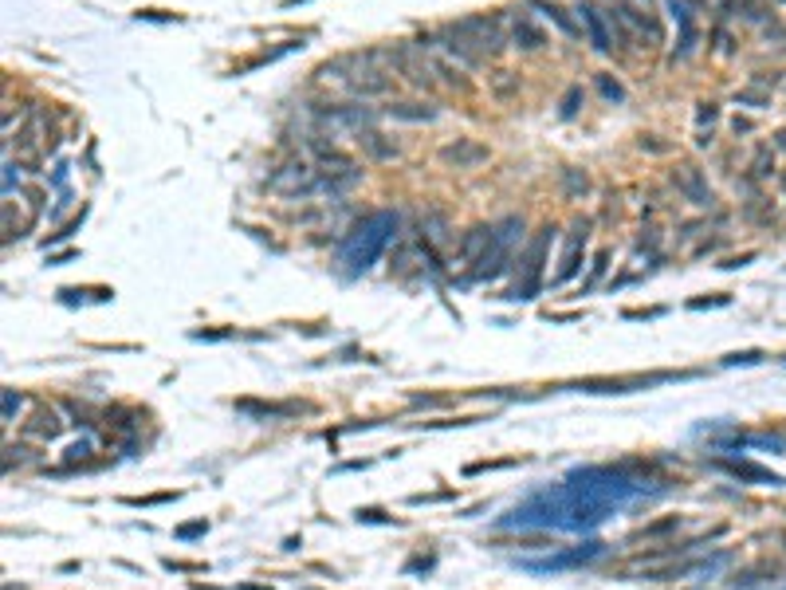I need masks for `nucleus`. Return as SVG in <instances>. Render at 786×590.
<instances>
[{
  "label": "nucleus",
  "instance_id": "obj_15",
  "mask_svg": "<svg viewBox=\"0 0 786 590\" xmlns=\"http://www.w3.org/2000/svg\"><path fill=\"white\" fill-rule=\"evenodd\" d=\"M606 551V543H586V547H574V551H562L554 559H527L523 567L527 570H566V567H582V562L598 559Z\"/></svg>",
  "mask_w": 786,
  "mask_h": 590
},
{
  "label": "nucleus",
  "instance_id": "obj_21",
  "mask_svg": "<svg viewBox=\"0 0 786 590\" xmlns=\"http://www.w3.org/2000/svg\"><path fill=\"white\" fill-rule=\"evenodd\" d=\"M59 429H63L59 413L48 410V405H43V410H35V417H32L28 425H24V433H28V437H40V441H51Z\"/></svg>",
  "mask_w": 786,
  "mask_h": 590
},
{
  "label": "nucleus",
  "instance_id": "obj_27",
  "mask_svg": "<svg viewBox=\"0 0 786 590\" xmlns=\"http://www.w3.org/2000/svg\"><path fill=\"white\" fill-rule=\"evenodd\" d=\"M582 98H586V95H582L578 83L566 87V95H562V103H559V114H562V118H574V114H578V106H582Z\"/></svg>",
  "mask_w": 786,
  "mask_h": 590
},
{
  "label": "nucleus",
  "instance_id": "obj_17",
  "mask_svg": "<svg viewBox=\"0 0 786 590\" xmlns=\"http://www.w3.org/2000/svg\"><path fill=\"white\" fill-rule=\"evenodd\" d=\"M543 43H546V32L538 28L531 16H527V12H515V16H511V48H519V51H538Z\"/></svg>",
  "mask_w": 786,
  "mask_h": 590
},
{
  "label": "nucleus",
  "instance_id": "obj_6",
  "mask_svg": "<svg viewBox=\"0 0 786 590\" xmlns=\"http://www.w3.org/2000/svg\"><path fill=\"white\" fill-rule=\"evenodd\" d=\"M315 181H318V169L310 166V161L295 158V161H287V166H279L268 185L276 189L279 197H287V201H307V197H315Z\"/></svg>",
  "mask_w": 786,
  "mask_h": 590
},
{
  "label": "nucleus",
  "instance_id": "obj_40",
  "mask_svg": "<svg viewBox=\"0 0 786 590\" xmlns=\"http://www.w3.org/2000/svg\"><path fill=\"white\" fill-rule=\"evenodd\" d=\"M169 570H200V562H177V559H166Z\"/></svg>",
  "mask_w": 786,
  "mask_h": 590
},
{
  "label": "nucleus",
  "instance_id": "obj_34",
  "mask_svg": "<svg viewBox=\"0 0 786 590\" xmlns=\"http://www.w3.org/2000/svg\"><path fill=\"white\" fill-rule=\"evenodd\" d=\"M177 496H181V492H158V496H145V500H138V496H130V500H126V504H130V507H142V504L150 507V504H166V500H177Z\"/></svg>",
  "mask_w": 786,
  "mask_h": 590
},
{
  "label": "nucleus",
  "instance_id": "obj_20",
  "mask_svg": "<svg viewBox=\"0 0 786 590\" xmlns=\"http://www.w3.org/2000/svg\"><path fill=\"white\" fill-rule=\"evenodd\" d=\"M531 8H535L538 16H546V20H551L562 35H570V40H578V35H582V24H578V20H570V12H566V8L551 4V0H531Z\"/></svg>",
  "mask_w": 786,
  "mask_h": 590
},
{
  "label": "nucleus",
  "instance_id": "obj_36",
  "mask_svg": "<svg viewBox=\"0 0 786 590\" xmlns=\"http://www.w3.org/2000/svg\"><path fill=\"white\" fill-rule=\"evenodd\" d=\"M205 531H208V523H205V520H197V523H185V528H177L181 539H197V535H205Z\"/></svg>",
  "mask_w": 786,
  "mask_h": 590
},
{
  "label": "nucleus",
  "instance_id": "obj_9",
  "mask_svg": "<svg viewBox=\"0 0 786 590\" xmlns=\"http://www.w3.org/2000/svg\"><path fill=\"white\" fill-rule=\"evenodd\" d=\"M590 216H582V221H574V232L570 240H566V252H562V264H559V276H554V287L570 284L574 276L582 271V260H586V236H590Z\"/></svg>",
  "mask_w": 786,
  "mask_h": 590
},
{
  "label": "nucleus",
  "instance_id": "obj_11",
  "mask_svg": "<svg viewBox=\"0 0 786 590\" xmlns=\"http://www.w3.org/2000/svg\"><path fill=\"white\" fill-rule=\"evenodd\" d=\"M436 158L452 169H476V166L488 161V146H480L476 138H456V142H449V146H441Z\"/></svg>",
  "mask_w": 786,
  "mask_h": 590
},
{
  "label": "nucleus",
  "instance_id": "obj_3",
  "mask_svg": "<svg viewBox=\"0 0 786 590\" xmlns=\"http://www.w3.org/2000/svg\"><path fill=\"white\" fill-rule=\"evenodd\" d=\"M515 240H523V216H504V221L491 224V244H488V252H483L476 264H472V279L483 284V279L504 276V271L515 264V260H511Z\"/></svg>",
  "mask_w": 786,
  "mask_h": 590
},
{
  "label": "nucleus",
  "instance_id": "obj_5",
  "mask_svg": "<svg viewBox=\"0 0 786 590\" xmlns=\"http://www.w3.org/2000/svg\"><path fill=\"white\" fill-rule=\"evenodd\" d=\"M449 32H452L468 51H476L483 63L496 59L499 51L507 48V35H504V28H499L496 16H464V20L449 24Z\"/></svg>",
  "mask_w": 786,
  "mask_h": 590
},
{
  "label": "nucleus",
  "instance_id": "obj_31",
  "mask_svg": "<svg viewBox=\"0 0 786 590\" xmlns=\"http://www.w3.org/2000/svg\"><path fill=\"white\" fill-rule=\"evenodd\" d=\"M751 174H755V177H771V174H774V153H771V150H763V153H758V158L751 161Z\"/></svg>",
  "mask_w": 786,
  "mask_h": 590
},
{
  "label": "nucleus",
  "instance_id": "obj_8",
  "mask_svg": "<svg viewBox=\"0 0 786 590\" xmlns=\"http://www.w3.org/2000/svg\"><path fill=\"white\" fill-rule=\"evenodd\" d=\"M574 16H578V24H582V32H586L590 48L601 51V56H609V51H614V32H609L606 12H598L590 0H578V4H574Z\"/></svg>",
  "mask_w": 786,
  "mask_h": 590
},
{
  "label": "nucleus",
  "instance_id": "obj_1",
  "mask_svg": "<svg viewBox=\"0 0 786 590\" xmlns=\"http://www.w3.org/2000/svg\"><path fill=\"white\" fill-rule=\"evenodd\" d=\"M637 465L609 468V465H590V468H574L562 484L543 488L535 492L527 504L511 507L496 528H554V531H590L601 520L617 512L621 504L645 496V480L629 476Z\"/></svg>",
  "mask_w": 786,
  "mask_h": 590
},
{
  "label": "nucleus",
  "instance_id": "obj_18",
  "mask_svg": "<svg viewBox=\"0 0 786 590\" xmlns=\"http://www.w3.org/2000/svg\"><path fill=\"white\" fill-rule=\"evenodd\" d=\"M488 244H491V224H472V229L464 232L460 248H456V260H460V264H476L483 252H488Z\"/></svg>",
  "mask_w": 786,
  "mask_h": 590
},
{
  "label": "nucleus",
  "instance_id": "obj_37",
  "mask_svg": "<svg viewBox=\"0 0 786 590\" xmlns=\"http://www.w3.org/2000/svg\"><path fill=\"white\" fill-rule=\"evenodd\" d=\"M696 118H700V126H703V122H708V126H711V122H716V106H711V103H700V111H696Z\"/></svg>",
  "mask_w": 786,
  "mask_h": 590
},
{
  "label": "nucleus",
  "instance_id": "obj_35",
  "mask_svg": "<svg viewBox=\"0 0 786 590\" xmlns=\"http://www.w3.org/2000/svg\"><path fill=\"white\" fill-rule=\"evenodd\" d=\"M358 523H389V515L378 512V507H362V512H358Z\"/></svg>",
  "mask_w": 786,
  "mask_h": 590
},
{
  "label": "nucleus",
  "instance_id": "obj_30",
  "mask_svg": "<svg viewBox=\"0 0 786 590\" xmlns=\"http://www.w3.org/2000/svg\"><path fill=\"white\" fill-rule=\"evenodd\" d=\"M680 528V520H676V515H669V520H656V523H648V528L637 535V539H653V535H664V531H676Z\"/></svg>",
  "mask_w": 786,
  "mask_h": 590
},
{
  "label": "nucleus",
  "instance_id": "obj_38",
  "mask_svg": "<svg viewBox=\"0 0 786 590\" xmlns=\"http://www.w3.org/2000/svg\"><path fill=\"white\" fill-rule=\"evenodd\" d=\"M87 452H90V441H79L67 449V460H79V457H87Z\"/></svg>",
  "mask_w": 786,
  "mask_h": 590
},
{
  "label": "nucleus",
  "instance_id": "obj_33",
  "mask_svg": "<svg viewBox=\"0 0 786 590\" xmlns=\"http://www.w3.org/2000/svg\"><path fill=\"white\" fill-rule=\"evenodd\" d=\"M20 405H24V397L16 394V389H4V421H12V417L20 413Z\"/></svg>",
  "mask_w": 786,
  "mask_h": 590
},
{
  "label": "nucleus",
  "instance_id": "obj_12",
  "mask_svg": "<svg viewBox=\"0 0 786 590\" xmlns=\"http://www.w3.org/2000/svg\"><path fill=\"white\" fill-rule=\"evenodd\" d=\"M672 185H676V193L684 197V201H692V205H700V208H708L711 201H716V193H711V185L703 181V174L696 166H680L672 174Z\"/></svg>",
  "mask_w": 786,
  "mask_h": 590
},
{
  "label": "nucleus",
  "instance_id": "obj_41",
  "mask_svg": "<svg viewBox=\"0 0 786 590\" xmlns=\"http://www.w3.org/2000/svg\"><path fill=\"white\" fill-rule=\"evenodd\" d=\"M731 126H735V134H747V130H751V122H747V118H735Z\"/></svg>",
  "mask_w": 786,
  "mask_h": 590
},
{
  "label": "nucleus",
  "instance_id": "obj_4",
  "mask_svg": "<svg viewBox=\"0 0 786 590\" xmlns=\"http://www.w3.org/2000/svg\"><path fill=\"white\" fill-rule=\"evenodd\" d=\"M554 240V224L535 232V240L527 244V252L515 260V284L504 292V299H535L538 287H543V260H546V248Z\"/></svg>",
  "mask_w": 786,
  "mask_h": 590
},
{
  "label": "nucleus",
  "instance_id": "obj_2",
  "mask_svg": "<svg viewBox=\"0 0 786 590\" xmlns=\"http://www.w3.org/2000/svg\"><path fill=\"white\" fill-rule=\"evenodd\" d=\"M397 229H401V216L393 213V208H373V213H365L362 221H354V229L346 232V240H342L346 271H350V276L370 271L381 260L386 244L397 236Z\"/></svg>",
  "mask_w": 786,
  "mask_h": 590
},
{
  "label": "nucleus",
  "instance_id": "obj_24",
  "mask_svg": "<svg viewBox=\"0 0 786 590\" xmlns=\"http://www.w3.org/2000/svg\"><path fill=\"white\" fill-rule=\"evenodd\" d=\"M562 189L570 201H582V197L590 193V177L582 174V169H562Z\"/></svg>",
  "mask_w": 786,
  "mask_h": 590
},
{
  "label": "nucleus",
  "instance_id": "obj_16",
  "mask_svg": "<svg viewBox=\"0 0 786 590\" xmlns=\"http://www.w3.org/2000/svg\"><path fill=\"white\" fill-rule=\"evenodd\" d=\"M389 75L386 71H350V79H346V90H350L354 98H378V95H389Z\"/></svg>",
  "mask_w": 786,
  "mask_h": 590
},
{
  "label": "nucleus",
  "instance_id": "obj_29",
  "mask_svg": "<svg viewBox=\"0 0 786 590\" xmlns=\"http://www.w3.org/2000/svg\"><path fill=\"white\" fill-rule=\"evenodd\" d=\"M606 268H609V252H598V256H593V264H590V276H586V284H582V292H590V287L598 284L601 276H606Z\"/></svg>",
  "mask_w": 786,
  "mask_h": 590
},
{
  "label": "nucleus",
  "instance_id": "obj_10",
  "mask_svg": "<svg viewBox=\"0 0 786 590\" xmlns=\"http://www.w3.org/2000/svg\"><path fill=\"white\" fill-rule=\"evenodd\" d=\"M354 142H358L362 158L373 161V166H386V161H397L401 158V146L393 138H386L381 130H373V126H365V130L354 134Z\"/></svg>",
  "mask_w": 786,
  "mask_h": 590
},
{
  "label": "nucleus",
  "instance_id": "obj_26",
  "mask_svg": "<svg viewBox=\"0 0 786 590\" xmlns=\"http://www.w3.org/2000/svg\"><path fill=\"white\" fill-rule=\"evenodd\" d=\"M735 103L739 106H751V111H766V106H771V95H766V90L747 87V90H739V95H735Z\"/></svg>",
  "mask_w": 786,
  "mask_h": 590
},
{
  "label": "nucleus",
  "instance_id": "obj_7",
  "mask_svg": "<svg viewBox=\"0 0 786 590\" xmlns=\"http://www.w3.org/2000/svg\"><path fill=\"white\" fill-rule=\"evenodd\" d=\"M315 118H318V126H326V130H350V134H358V130H365V126H373L378 122V111L373 106H315Z\"/></svg>",
  "mask_w": 786,
  "mask_h": 590
},
{
  "label": "nucleus",
  "instance_id": "obj_28",
  "mask_svg": "<svg viewBox=\"0 0 786 590\" xmlns=\"http://www.w3.org/2000/svg\"><path fill=\"white\" fill-rule=\"evenodd\" d=\"M598 90H601V98H609V103H625V87H621L617 79L598 75Z\"/></svg>",
  "mask_w": 786,
  "mask_h": 590
},
{
  "label": "nucleus",
  "instance_id": "obj_19",
  "mask_svg": "<svg viewBox=\"0 0 786 590\" xmlns=\"http://www.w3.org/2000/svg\"><path fill=\"white\" fill-rule=\"evenodd\" d=\"M436 114H441L436 103H389L386 106V118H393V122H433Z\"/></svg>",
  "mask_w": 786,
  "mask_h": 590
},
{
  "label": "nucleus",
  "instance_id": "obj_39",
  "mask_svg": "<svg viewBox=\"0 0 786 590\" xmlns=\"http://www.w3.org/2000/svg\"><path fill=\"white\" fill-rule=\"evenodd\" d=\"M637 146L648 150V153H664V142H653V134H648V138H641V142H637Z\"/></svg>",
  "mask_w": 786,
  "mask_h": 590
},
{
  "label": "nucleus",
  "instance_id": "obj_25",
  "mask_svg": "<svg viewBox=\"0 0 786 590\" xmlns=\"http://www.w3.org/2000/svg\"><path fill=\"white\" fill-rule=\"evenodd\" d=\"M515 90H519V75H511V71H496V75H491V98L507 103Z\"/></svg>",
  "mask_w": 786,
  "mask_h": 590
},
{
  "label": "nucleus",
  "instance_id": "obj_42",
  "mask_svg": "<svg viewBox=\"0 0 786 590\" xmlns=\"http://www.w3.org/2000/svg\"><path fill=\"white\" fill-rule=\"evenodd\" d=\"M774 146H779V150L786 153V130H779V134H774Z\"/></svg>",
  "mask_w": 786,
  "mask_h": 590
},
{
  "label": "nucleus",
  "instance_id": "obj_32",
  "mask_svg": "<svg viewBox=\"0 0 786 590\" xmlns=\"http://www.w3.org/2000/svg\"><path fill=\"white\" fill-rule=\"evenodd\" d=\"M739 362H743V366H755V362H763V354H758V350H743V354H727V358H724V366H739Z\"/></svg>",
  "mask_w": 786,
  "mask_h": 590
},
{
  "label": "nucleus",
  "instance_id": "obj_22",
  "mask_svg": "<svg viewBox=\"0 0 786 590\" xmlns=\"http://www.w3.org/2000/svg\"><path fill=\"white\" fill-rule=\"evenodd\" d=\"M724 468L739 480H755V484H782V476H774V472L763 465H751V460H724Z\"/></svg>",
  "mask_w": 786,
  "mask_h": 590
},
{
  "label": "nucleus",
  "instance_id": "obj_23",
  "mask_svg": "<svg viewBox=\"0 0 786 590\" xmlns=\"http://www.w3.org/2000/svg\"><path fill=\"white\" fill-rule=\"evenodd\" d=\"M240 413H252V417H291V413H299L303 405H295V402H287V405H263V402H240L236 405Z\"/></svg>",
  "mask_w": 786,
  "mask_h": 590
},
{
  "label": "nucleus",
  "instance_id": "obj_13",
  "mask_svg": "<svg viewBox=\"0 0 786 590\" xmlns=\"http://www.w3.org/2000/svg\"><path fill=\"white\" fill-rule=\"evenodd\" d=\"M307 150H310V158L318 161V174H354V169H362L350 153H342L338 146H331V142H323V138H310Z\"/></svg>",
  "mask_w": 786,
  "mask_h": 590
},
{
  "label": "nucleus",
  "instance_id": "obj_14",
  "mask_svg": "<svg viewBox=\"0 0 786 590\" xmlns=\"http://www.w3.org/2000/svg\"><path fill=\"white\" fill-rule=\"evenodd\" d=\"M664 4H669L672 20L680 24V40H676V48H672V63L676 59H688L692 48H696V20H692V4H688V0H664Z\"/></svg>",
  "mask_w": 786,
  "mask_h": 590
}]
</instances>
